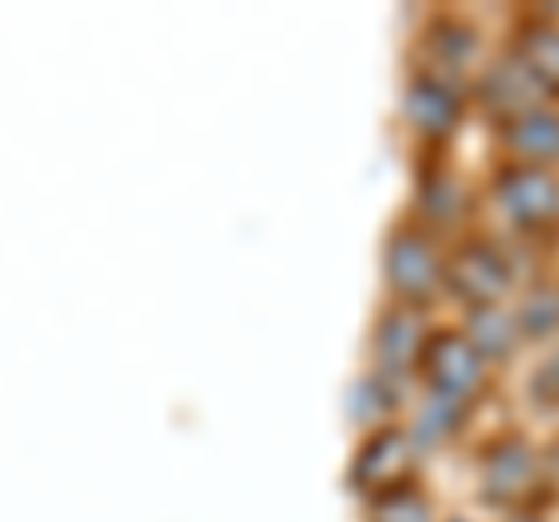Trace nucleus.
<instances>
[{
    "instance_id": "f257e3e1",
    "label": "nucleus",
    "mask_w": 559,
    "mask_h": 522,
    "mask_svg": "<svg viewBox=\"0 0 559 522\" xmlns=\"http://www.w3.org/2000/svg\"><path fill=\"white\" fill-rule=\"evenodd\" d=\"M415 369L425 373L429 392L439 396L443 406H476L480 396L489 392V364L476 355V345H471L462 332H429L425 345H419V359Z\"/></svg>"
},
{
    "instance_id": "f03ea898",
    "label": "nucleus",
    "mask_w": 559,
    "mask_h": 522,
    "mask_svg": "<svg viewBox=\"0 0 559 522\" xmlns=\"http://www.w3.org/2000/svg\"><path fill=\"white\" fill-rule=\"evenodd\" d=\"M382 275H388V289L396 304L406 308H429V299L443 289V252L425 224H401L388 238V252H382Z\"/></svg>"
},
{
    "instance_id": "7ed1b4c3",
    "label": "nucleus",
    "mask_w": 559,
    "mask_h": 522,
    "mask_svg": "<svg viewBox=\"0 0 559 522\" xmlns=\"http://www.w3.org/2000/svg\"><path fill=\"white\" fill-rule=\"evenodd\" d=\"M489 201L513 224V234H550L559 224V182L550 168H527V164L495 168Z\"/></svg>"
},
{
    "instance_id": "20e7f679",
    "label": "nucleus",
    "mask_w": 559,
    "mask_h": 522,
    "mask_svg": "<svg viewBox=\"0 0 559 522\" xmlns=\"http://www.w3.org/2000/svg\"><path fill=\"white\" fill-rule=\"evenodd\" d=\"M509 285H513L509 257H503V248L489 242V238H466L457 252L443 257V289L457 294V299L466 304V312L503 304Z\"/></svg>"
},
{
    "instance_id": "39448f33",
    "label": "nucleus",
    "mask_w": 559,
    "mask_h": 522,
    "mask_svg": "<svg viewBox=\"0 0 559 522\" xmlns=\"http://www.w3.org/2000/svg\"><path fill=\"white\" fill-rule=\"evenodd\" d=\"M401 112H406V121L425 135V141H443V135H452L457 121H462V90L448 75L425 71V75H415L406 84Z\"/></svg>"
},
{
    "instance_id": "423d86ee",
    "label": "nucleus",
    "mask_w": 559,
    "mask_h": 522,
    "mask_svg": "<svg viewBox=\"0 0 559 522\" xmlns=\"http://www.w3.org/2000/svg\"><path fill=\"white\" fill-rule=\"evenodd\" d=\"M411 472H415V448L401 429H378L364 452L355 458V476L364 485V495H388V490H401V485H411Z\"/></svg>"
},
{
    "instance_id": "0eeeda50",
    "label": "nucleus",
    "mask_w": 559,
    "mask_h": 522,
    "mask_svg": "<svg viewBox=\"0 0 559 522\" xmlns=\"http://www.w3.org/2000/svg\"><path fill=\"white\" fill-rule=\"evenodd\" d=\"M503 145L513 150L509 164H527V168H550L559 164V112L550 108H532L503 121Z\"/></svg>"
},
{
    "instance_id": "6e6552de",
    "label": "nucleus",
    "mask_w": 559,
    "mask_h": 522,
    "mask_svg": "<svg viewBox=\"0 0 559 522\" xmlns=\"http://www.w3.org/2000/svg\"><path fill=\"white\" fill-rule=\"evenodd\" d=\"M480 481H485V499H518V495H527L536 485V452L522 439H509V443L489 448L485 462H480Z\"/></svg>"
},
{
    "instance_id": "1a4fd4ad",
    "label": "nucleus",
    "mask_w": 559,
    "mask_h": 522,
    "mask_svg": "<svg viewBox=\"0 0 559 522\" xmlns=\"http://www.w3.org/2000/svg\"><path fill=\"white\" fill-rule=\"evenodd\" d=\"M518 61L536 75L540 90H559V28H536L518 43Z\"/></svg>"
},
{
    "instance_id": "9d476101",
    "label": "nucleus",
    "mask_w": 559,
    "mask_h": 522,
    "mask_svg": "<svg viewBox=\"0 0 559 522\" xmlns=\"http://www.w3.org/2000/svg\"><path fill=\"white\" fill-rule=\"evenodd\" d=\"M532 396L546 406H559V351L536 369V382H532Z\"/></svg>"
}]
</instances>
